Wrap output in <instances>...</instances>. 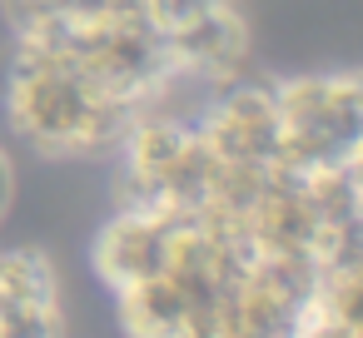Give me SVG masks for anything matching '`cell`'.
I'll use <instances>...</instances> for the list:
<instances>
[{"mask_svg":"<svg viewBox=\"0 0 363 338\" xmlns=\"http://www.w3.org/2000/svg\"><path fill=\"white\" fill-rule=\"evenodd\" d=\"M294 338H358V333H353V323H348L333 303H323V293L313 288V293L303 298L298 318H294Z\"/></svg>","mask_w":363,"mask_h":338,"instance_id":"ba28073f","label":"cell"},{"mask_svg":"<svg viewBox=\"0 0 363 338\" xmlns=\"http://www.w3.org/2000/svg\"><path fill=\"white\" fill-rule=\"evenodd\" d=\"M145 105L100 85L80 60L45 45H16L6 70L11 130L45 159H90L115 150Z\"/></svg>","mask_w":363,"mask_h":338,"instance_id":"6da1fadb","label":"cell"},{"mask_svg":"<svg viewBox=\"0 0 363 338\" xmlns=\"http://www.w3.org/2000/svg\"><path fill=\"white\" fill-rule=\"evenodd\" d=\"M184 214L179 209H150V204H120L110 224L95 234V274L110 293H125L155 274H164L174 244H179Z\"/></svg>","mask_w":363,"mask_h":338,"instance_id":"8992f818","label":"cell"},{"mask_svg":"<svg viewBox=\"0 0 363 338\" xmlns=\"http://www.w3.org/2000/svg\"><path fill=\"white\" fill-rule=\"evenodd\" d=\"M343 174H348V184H353V194L363 199V140H358V150L348 154V164H343Z\"/></svg>","mask_w":363,"mask_h":338,"instance_id":"9c48e42d","label":"cell"},{"mask_svg":"<svg viewBox=\"0 0 363 338\" xmlns=\"http://www.w3.org/2000/svg\"><path fill=\"white\" fill-rule=\"evenodd\" d=\"M0 338H65L60 278L40 249H0Z\"/></svg>","mask_w":363,"mask_h":338,"instance_id":"52a82bcc","label":"cell"},{"mask_svg":"<svg viewBox=\"0 0 363 338\" xmlns=\"http://www.w3.org/2000/svg\"><path fill=\"white\" fill-rule=\"evenodd\" d=\"M274 90L284 115V169L294 174L343 169L363 140V70L294 75L279 80Z\"/></svg>","mask_w":363,"mask_h":338,"instance_id":"3957f363","label":"cell"},{"mask_svg":"<svg viewBox=\"0 0 363 338\" xmlns=\"http://www.w3.org/2000/svg\"><path fill=\"white\" fill-rule=\"evenodd\" d=\"M199 135L229 169H284V115L269 80H219L194 115Z\"/></svg>","mask_w":363,"mask_h":338,"instance_id":"5b68a950","label":"cell"},{"mask_svg":"<svg viewBox=\"0 0 363 338\" xmlns=\"http://www.w3.org/2000/svg\"><path fill=\"white\" fill-rule=\"evenodd\" d=\"M6 204H11V159L0 150V214H6Z\"/></svg>","mask_w":363,"mask_h":338,"instance_id":"30bf717a","label":"cell"},{"mask_svg":"<svg viewBox=\"0 0 363 338\" xmlns=\"http://www.w3.org/2000/svg\"><path fill=\"white\" fill-rule=\"evenodd\" d=\"M115 150H120V179H115L120 204L204 214L219 199L224 164L199 135L194 115H169L164 105H150Z\"/></svg>","mask_w":363,"mask_h":338,"instance_id":"7a4b0ae2","label":"cell"},{"mask_svg":"<svg viewBox=\"0 0 363 338\" xmlns=\"http://www.w3.org/2000/svg\"><path fill=\"white\" fill-rule=\"evenodd\" d=\"M145 26L174 50L189 80H234L249 60V21L239 0H140Z\"/></svg>","mask_w":363,"mask_h":338,"instance_id":"277c9868","label":"cell"}]
</instances>
